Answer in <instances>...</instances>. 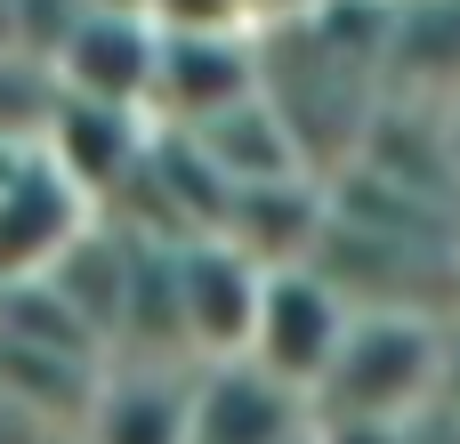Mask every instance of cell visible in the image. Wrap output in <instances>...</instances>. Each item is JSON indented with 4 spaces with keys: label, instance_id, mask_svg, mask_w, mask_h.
<instances>
[{
    "label": "cell",
    "instance_id": "cell-1",
    "mask_svg": "<svg viewBox=\"0 0 460 444\" xmlns=\"http://www.w3.org/2000/svg\"><path fill=\"white\" fill-rule=\"evenodd\" d=\"M437 372H445V324H429V315H356L332 380L315 388V421L412 429L437 404Z\"/></svg>",
    "mask_w": 460,
    "mask_h": 444
},
{
    "label": "cell",
    "instance_id": "cell-2",
    "mask_svg": "<svg viewBox=\"0 0 460 444\" xmlns=\"http://www.w3.org/2000/svg\"><path fill=\"white\" fill-rule=\"evenodd\" d=\"M178 307H186L194 364H251L267 315V267L226 235L178 243Z\"/></svg>",
    "mask_w": 460,
    "mask_h": 444
},
{
    "label": "cell",
    "instance_id": "cell-3",
    "mask_svg": "<svg viewBox=\"0 0 460 444\" xmlns=\"http://www.w3.org/2000/svg\"><path fill=\"white\" fill-rule=\"evenodd\" d=\"M97 226V202L57 170V154H16L0 178V291L57 275V259Z\"/></svg>",
    "mask_w": 460,
    "mask_h": 444
},
{
    "label": "cell",
    "instance_id": "cell-4",
    "mask_svg": "<svg viewBox=\"0 0 460 444\" xmlns=\"http://www.w3.org/2000/svg\"><path fill=\"white\" fill-rule=\"evenodd\" d=\"M348 324H356V307H348L315 267H283V275H267V315H259L251 364H259L267 380H283L291 396L315 404V388L332 380V364H340V348H348Z\"/></svg>",
    "mask_w": 460,
    "mask_h": 444
},
{
    "label": "cell",
    "instance_id": "cell-5",
    "mask_svg": "<svg viewBox=\"0 0 460 444\" xmlns=\"http://www.w3.org/2000/svg\"><path fill=\"white\" fill-rule=\"evenodd\" d=\"M259 97V49L251 32H162L154 65V129H202Z\"/></svg>",
    "mask_w": 460,
    "mask_h": 444
},
{
    "label": "cell",
    "instance_id": "cell-6",
    "mask_svg": "<svg viewBox=\"0 0 460 444\" xmlns=\"http://www.w3.org/2000/svg\"><path fill=\"white\" fill-rule=\"evenodd\" d=\"M154 65H162V32L154 16H105L89 8V24L65 40L57 81L81 105H113V113H146L154 105Z\"/></svg>",
    "mask_w": 460,
    "mask_h": 444
},
{
    "label": "cell",
    "instance_id": "cell-7",
    "mask_svg": "<svg viewBox=\"0 0 460 444\" xmlns=\"http://www.w3.org/2000/svg\"><path fill=\"white\" fill-rule=\"evenodd\" d=\"M315 404L267 380L259 364H202L194 380V437L186 444H307Z\"/></svg>",
    "mask_w": 460,
    "mask_h": 444
},
{
    "label": "cell",
    "instance_id": "cell-8",
    "mask_svg": "<svg viewBox=\"0 0 460 444\" xmlns=\"http://www.w3.org/2000/svg\"><path fill=\"white\" fill-rule=\"evenodd\" d=\"M332 235V186L323 178H291V186H243L226 210V243H243L267 275L283 267H315Z\"/></svg>",
    "mask_w": 460,
    "mask_h": 444
},
{
    "label": "cell",
    "instance_id": "cell-9",
    "mask_svg": "<svg viewBox=\"0 0 460 444\" xmlns=\"http://www.w3.org/2000/svg\"><path fill=\"white\" fill-rule=\"evenodd\" d=\"M194 380H202V364L194 372H178V364H121L105 380L81 444H186L194 437Z\"/></svg>",
    "mask_w": 460,
    "mask_h": 444
},
{
    "label": "cell",
    "instance_id": "cell-10",
    "mask_svg": "<svg viewBox=\"0 0 460 444\" xmlns=\"http://www.w3.org/2000/svg\"><path fill=\"white\" fill-rule=\"evenodd\" d=\"M186 138L210 154V170H218L234 194H243V186H291V178H315L307 154H299V138H291V121H283L267 97H251V105H234V113L186 129Z\"/></svg>",
    "mask_w": 460,
    "mask_h": 444
},
{
    "label": "cell",
    "instance_id": "cell-11",
    "mask_svg": "<svg viewBox=\"0 0 460 444\" xmlns=\"http://www.w3.org/2000/svg\"><path fill=\"white\" fill-rule=\"evenodd\" d=\"M0 340H16V348H49V356H73V364H97V356H105V340L65 307V291H57L49 275L0 291Z\"/></svg>",
    "mask_w": 460,
    "mask_h": 444
},
{
    "label": "cell",
    "instance_id": "cell-12",
    "mask_svg": "<svg viewBox=\"0 0 460 444\" xmlns=\"http://www.w3.org/2000/svg\"><path fill=\"white\" fill-rule=\"evenodd\" d=\"M154 32H259L251 0H154Z\"/></svg>",
    "mask_w": 460,
    "mask_h": 444
},
{
    "label": "cell",
    "instance_id": "cell-13",
    "mask_svg": "<svg viewBox=\"0 0 460 444\" xmlns=\"http://www.w3.org/2000/svg\"><path fill=\"white\" fill-rule=\"evenodd\" d=\"M307 444H412V429H380V421H315Z\"/></svg>",
    "mask_w": 460,
    "mask_h": 444
},
{
    "label": "cell",
    "instance_id": "cell-14",
    "mask_svg": "<svg viewBox=\"0 0 460 444\" xmlns=\"http://www.w3.org/2000/svg\"><path fill=\"white\" fill-rule=\"evenodd\" d=\"M0 444H57V429L40 413H24L16 396H0Z\"/></svg>",
    "mask_w": 460,
    "mask_h": 444
},
{
    "label": "cell",
    "instance_id": "cell-15",
    "mask_svg": "<svg viewBox=\"0 0 460 444\" xmlns=\"http://www.w3.org/2000/svg\"><path fill=\"white\" fill-rule=\"evenodd\" d=\"M437 413H460V315L445 324V372H437Z\"/></svg>",
    "mask_w": 460,
    "mask_h": 444
},
{
    "label": "cell",
    "instance_id": "cell-16",
    "mask_svg": "<svg viewBox=\"0 0 460 444\" xmlns=\"http://www.w3.org/2000/svg\"><path fill=\"white\" fill-rule=\"evenodd\" d=\"M89 8H105V16H154V0H89Z\"/></svg>",
    "mask_w": 460,
    "mask_h": 444
},
{
    "label": "cell",
    "instance_id": "cell-17",
    "mask_svg": "<svg viewBox=\"0 0 460 444\" xmlns=\"http://www.w3.org/2000/svg\"><path fill=\"white\" fill-rule=\"evenodd\" d=\"M445 129H453V186H460V105H445Z\"/></svg>",
    "mask_w": 460,
    "mask_h": 444
},
{
    "label": "cell",
    "instance_id": "cell-18",
    "mask_svg": "<svg viewBox=\"0 0 460 444\" xmlns=\"http://www.w3.org/2000/svg\"><path fill=\"white\" fill-rule=\"evenodd\" d=\"M396 8H404V0H396Z\"/></svg>",
    "mask_w": 460,
    "mask_h": 444
}]
</instances>
